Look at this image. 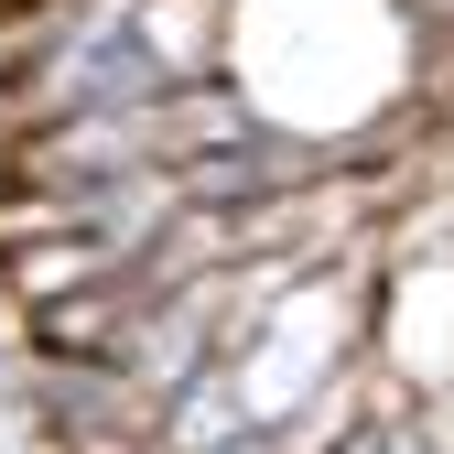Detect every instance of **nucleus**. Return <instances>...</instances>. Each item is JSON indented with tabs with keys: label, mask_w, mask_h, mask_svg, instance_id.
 I'll list each match as a JSON object with an SVG mask.
<instances>
[{
	"label": "nucleus",
	"mask_w": 454,
	"mask_h": 454,
	"mask_svg": "<svg viewBox=\"0 0 454 454\" xmlns=\"http://www.w3.org/2000/svg\"><path fill=\"white\" fill-rule=\"evenodd\" d=\"M227 454H281V433H239V443H227Z\"/></svg>",
	"instance_id": "7ed1b4c3"
},
{
	"label": "nucleus",
	"mask_w": 454,
	"mask_h": 454,
	"mask_svg": "<svg viewBox=\"0 0 454 454\" xmlns=\"http://www.w3.org/2000/svg\"><path fill=\"white\" fill-rule=\"evenodd\" d=\"M325 454H389V433H379V411H368V422H357V433H335V443H325Z\"/></svg>",
	"instance_id": "f03ea898"
},
{
	"label": "nucleus",
	"mask_w": 454,
	"mask_h": 454,
	"mask_svg": "<svg viewBox=\"0 0 454 454\" xmlns=\"http://www.w3.org/2000/svg\"><path fill=\"white\" fill-rule=\"evenodd\" d=\"M379 433H389V454H443V443L422 433V411H379Z\"/></svg>",
	"instance_id": "f257e3e1"
}]
</instances>
